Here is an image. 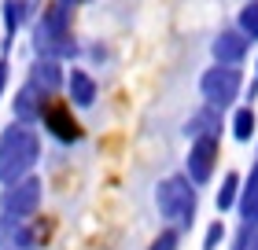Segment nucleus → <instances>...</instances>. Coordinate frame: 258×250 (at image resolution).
Returning <instances> with one entry per match:
<instances>
[{"label": "nucleus", "instance_id": "dca6fc26", "mask_svg": "<svg viewBox=\"0 0 258 250\" xmlns=\"http://www.w3.org/2000/svg\"><path fill=\"white\" fill-rule=\"evenodd\" d=\"M236 30L247 41H258V0H243V8L236 11Z\"/></svg>", "mask_w": 258, "mask_h": 250}, {"label": "nucleus", "instance_id": "a211bd4d", "mask_svg": "<svg viewBox=\"0 0 258 250\" xmlns=\"http://www.w3.org/2000/svg\"><path fill=\"white\" fill-rule=\"evenodd\" d=\"M181 246V228H166L155 235V243H151L148 250H177Z\"/></svg>", "mask_w": 258, "mask_h": 250}, {"label": "nucleus", "instance_id": "2eb2a0df", "mask_svg": "<svg viewBox=\"0 0 258 250\" xmlns=\"http://www.w3.org/2000/svg\"><path fill=\"white\" fill-rule=\"evenodd\" d=\"M240 188H243V181H240V173H225L221 177V188H218V199H214V206H218V213H225V210H232L236 206V199H240Z\"/></svg>", "mask_w": 258, "mask_h": 250}, {"label": "nucleus", "instance_id": "9b49d317", "mask_svg": "<svg viewBox=\"0 0 258 250\" xmlns=\"http://www.w3.org/2000/svg\"><path fill=\"white\" fill-rule=\"evenodd\" d=\"M63 89L70 92V103H74V107H81V111L96 103V92H100L96 77H92L89 70H81V66H74V70L67 74V85H63Z\"/></svg>", "mask_w": 258, "mask_h": 250}, {"label": "nucleus", "instance_id": "0eeeda50", "mask_svg": "<svg viewBox=\"0 0 258 250\" xmlns=\"http://www.w3.org/2000/svg\"><path fill=\"white\" fill-rule=\"evenodd\" d=\"M41 125L48 129L59 144H78L81 140V125L74 122V114H70V103H44Z\"/></svg>", "mask_w": 258, "mask_h": 250}, {"label": "nucleus", "instance_id": "4468645a", "mask_svg": "<svg viewBox=\"0 0 258 250\" xmlns=\"http://www.w3.org/2000/svg\"><path fill=\"white\" fill-rule=\"evenodd\" d=\"M254 133H258L254 111L251 107H236V111H232V140H236V144H247V140H254Z\"/></svg>", "mask_w": 258, "mask_h": 250}, {"label": "nucleus", "instance_id": "f03ea898", "mask_svg": "<svg viewBox=\"0 0 258 250\" xmlns=\"http://www.w3.org/2000/svg\"><path fill=\"white\" fill-rule=\"evenodd\" d=\"M155 206H159V217L170 221L173 228H181V232L192 228L196 210H199V195H196V184L188 181V173H173L166 181H159Z\"/></svg>", "mask_w": 258, "mask_h": 250}, {"label": "nucleus", "instance_id": "423d86ee", "mask_svg": "<svg viewBox=\"0 0 258 250\" xmlns=\"http://www.w3.org/2000/svg\"><path fill=\"white\" fill-rule=\"evenodd\" d=\"M218 154H221V136H196L188 144V154H184V173L188 181L199 184H210V177L218 170Z\"/></svg>", "mask_w": 258, "mask_h": 250}, {"label": "nucleus", "instance_id": "aec40b11", "mask_svg": "<svg viewBox=\"0 0 258 250\" xmlns=\"http://www.w3.org/2000/svg\"><path fill=\"white\" fill-rule=\"evenodd\" d=\"M243 250H258V224H251V232H247V246Z\"/></svg>", "mask_w": 258, "mask_h": 250}, {"label": "nucleus", "instance_id": "ddd939ff", "mask_svg": "<svg viewBox=\"0 0 258 250\" xmlns=\"http://www.w3.org/2000/svg\"><path fill=\"white\" fill-rule=\"evenodd\" d=\"M26 0H4L0 4V15H4V44L11 48V41H15V33H19V26L26 22Z\"/></svg>", "mask_w": 258, "mask_h": 250}, {"label": "nucleus", "instance_id": "f3484780", "mask_svg": "<svg viewBox=\"0 0 258 250\" xmlns=\"http://www.w3.org/2000/svg\"><path fill=\"white\" fill-rule=\"evenodd\" d=\"M236 206H240L243 224H258V184H243V188H240Z\"/></svg>", "mask_w": 258, "mask_h": 250}, {"label": "nucleus", "instance_id": "20e7f679", "mask_svg": "<svg viewBox=\"0 0 258 250\" xmlns=\"http://www.w3.org/2000/svg\"><path fill=\"white\" fill-rule=\"evenodd\" d=\"M240 89H243V70L240 66H225V63H214L203 70V77H199V96L203 103L218 107V111H225L240 100Z\"/></svg>", "mask_w": 258, "mask_h": 250}, {"label": "nucleus", "instance_id": "39448f33", "mask_svg": "<svg viewBox=\"0 0 258 250\" xmlns=\"http://www.w3.org/2000/svg\"><path fill=\"white\" fill-rule=\"evenodd\" d=\"M41 195H44L41 177H33V173L15 181V184H4V195H0V221H11V224L30 221L33 213L41 210Z\"/></svg>", "mask_w": 258, "mask_h": 250}, {"label": "nucleus", "instance_id": "7ed1b4c3", "mask_svg": "<svg viewBox=\"0 0 258 250\" xmlns=\"http://www.w3.org/2000/svg\"><path fill=\"white\" fill-rule=\"evenodd\" d=\"M33 48H37V55L52 59H67L78 52L74 33H70V8H63L59 0H52L41 11V19L33 22Z\"/></svg>", "mask_w": 258, "mask_h": 250}, {"label": "nucleus", "instance_id": "b1692460", "mask_svg": "<svg viewBox=\"0 0 258 250\" xmlns=\"http://www.w3.org/2000/svg\"><path fill=\"white\" fill-rule=\"evenodd\" d=\"M254 77H258V59H254Z\"/></svg>", "mask_w": 258, "mask_h": 250}, {"label": "nucleus", "instance_id": "f8f14e48", "mask_svg": "<svg viewBox=\"0 0 258 250\" xmlns=\"http://www.w3.org/2000/svg\"><path fill=\"white\" fill-rule=\"evenodd\" d=\"M184 136H188V140H196V136H221V111L210 107V103H203L196 114H188Z\"/></svg>", "mask_w": 258, "mask_h": 250}, {"label": "nucleus", "instance_id": "6ab92c4d", "mask_svg": "<svg viewBox=\"0 0 258 250\" xmlns=\"http://www.w3.org/2000/svg\"><path fill=\"white\" fill-rule=\"evenodd\" d=\"M221 239H225V224H221V221H210V224H207V235H203V250H218Z\"/></svg>", "mask_w": 258, "mask_h": 250}, {"label": "nucleus", "instance_id": "f257e3e1", "mask_svg": "<svg viewBox=\"0 0 258 250\" xmlns=\"http://www.w3.org/2000/svg\"><path fill=\"white\" fill-rule=\"evenodd\" d=\"M41 162V133L26 122H11L0 133V184H15Z\"/></svg>", "mask_w": 258, "mask_h": 250}, {"label": "nucleus", "instance_id": "1a4fd4ad", "mask_svg": "<svg viewBox=\"0 0 258 250\" xmlns=\"http://www.w3.org/2000/svg\"><path fill=\"white\" fill-rule=\"evenodd\" d=\"M44 103H48V92H41L33 81H26L15 100H11V111H15V122H26V125H37L41 114H44Z\"/></svg>", "mask_w": 258, "mask_h": 250}, {"label": "nucleus", "instance_id": "5701e85b", "mask_svg": "<svg viewBox=\"0 0 258 250\" xmlns=\"http://www.w3.org/2000/svg\"><path fill=\"white\" fill-rule=\"evenodd\" d=\"M247 184H258V162H254V170L247 173Z\"/></svg>", "mask_w": 258, "mask_h": 250}, {"label": "nucleus", "instance_id": "412c9836", "mask_svg": "<svg viewBox=\"0 0 258 250\" xmlns=\"http://www.w3.org/2000/svg\"><path fill=\"white\" fill-rule=\"evenodd\" d=\"M4 85H8V59H0V100H4Z\"/></svg>", "mask_w": 258, "mask_h": 250}, {"label": "nucleus", "instance_id": "4be33fe9", "mask_svg": "<svg viewBox=\"0 0 258 250\" xmlns=\"http://www.w3.org/2000/svg\"><path fill=\"white\" fill-rule=\"evenodd\" d=\"M59 4H63V8H70V11H74V8H81V4H89V0H59Z\"/></svg>", "mask_w": 258, "mask_h": 250}, {"label": "nucleus", "instance_id": "9d476101", "mask_svg": "<svg viewBox=\"0 0 258 250\" xmlns=\"http://www.w3.org/2000/svg\"><path fill=\"white\" fill-rule=\"evenodd\" d=\"M30 81L37 85L41 92L55 96L63 85H67V70H63V59H52V55H37L30 66Z\"/></svg>", "mask_w": 258, "mask_h": 250}, {"label": "nucleus", "instance_id": "6e6552de", "mask_svg": "<svg viewBox=\"0 0 258 250\" xmlns=\"http://www.w3.org/2000/svg\"><path fill=\"white\" fill-rule=\"evenodd\" d=\"M247 37L232 26V30H218V37L210 41V55H214V63H225V66H240L243 59H247Z\"/></svg>", "mask_w": 258, "mask_h": 250}]
</instances>
